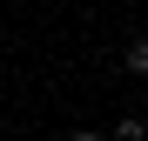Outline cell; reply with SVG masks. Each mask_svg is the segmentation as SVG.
Instances as JSON below:
<instances>
[{
  "mask_svg": "<svg viewBox=\"0 0 148 141\" xmlns=\"http://www.w3.org/2000/svg\"><path fill=\"white\" fill-rule=\"evenodd\" d=\"M67 141H108V134H101V128H74Z\"/></svg>",
  "mask_w": 148,
  "mask_h": 141,
  "instance_id": "obj_3",
  "label": "cell"
},
{
  "mask_svg": "<svg viewBox=\"0 0 148 141\" xmlns=\"http://www.w3.org/2000/svg\"><path fill=\"white\" fill-rule=\"evenodd\" d=\"M114 141H148V121H135V114H121V121H114Z\"/></svg>",
  "mask_w": 148,
  "mask_h": 141,
  "instance_id": "obj_2",
  "label": "cell"
},
{
  "mask_svg": "<svg viewBox=\"0 0 148 141\" xmlns=\"http://www.w3.org/2000/svg\"><path fill=\"white\" fill-rule=\"evenodd\" d=\"M121 67H128V74H148V34H135L121 47Z\"/></svg>",
  "mask_w": 148,
  "mask_h": 141,
  "instance_id": "obj_1",
  "label": "cell"
}]
</instances>
